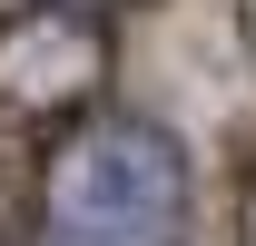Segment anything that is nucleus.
<instances>
[{
    "instance_id": "f257e3e1",
    "label": "nucleus",
    "mask_w": 256,
    "mask_h": 246,
    "mask_svg": "<svg viewBox=\"0 0 256 246\" xmlns=\"http://www.w3.org/2000/svg\"><path fill=\"white\" fill-rule=\"evenodd\" d=\"M188 148L138 108H89L40 158L30 246H188Z\"/></svg>"
},
{
    "instance_id": "7ed1b4c3",
    "label": "nucleus",
    "mask_w": 256,
    "mask_h": 246,
    "mask_svg": "<svg viewBox=\"0 0 256 246\" xmlns=\"http://www.w3.org/2000/svg\"><path fill=\"white\" fill-rule=\"evenodd\" d=\"M236 246H256V168H246V187H236Z\"/></svg>"
},
{
    "instance_id": "f03ea898",
    "label": "nucleus",
    "mask_w": 256,
    "mask_h": 246,
    "mask_svg": "<svg viewBox=\"0 0 256 246\" xmlns=\"http://www.w3.org/2000/svg\"><path fill=\"white\" fill-rule=\"evenodd\" d=\"M118 69L98 0H10L0 10V108L10 118H89Z\"/></svg>"
}]
</instances>
